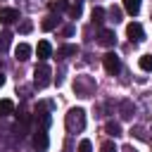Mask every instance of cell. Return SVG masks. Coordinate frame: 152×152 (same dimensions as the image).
<instances>
[{"label": "cell", "instance_id": "6da1fadb", "mask_svg": "<svg viewBox=\"0 0 152 152\" xmlns=\"http://www.w3.org/2000/svg\"><path fill=\"white\" fill-rule=\"evenodd\" d=\"M64 124H66V131H69V133H78V131H83V126H86V112H83L81 107L69 109Z\"/></svg>", "mask_w": 152, "mask_h": 152}, {"label": "cell", "instance_id": "7a4b0ae2", "mask_svg": "<svg viewBox=\"0 0 152 152\" xmlns=\"http://www.w3.org/2000/svg\"><path fill=\"white\" fill-rule=\"evenodd\" d=\"M52 76V69L48 66V64H40V66H36V71H33V83H36V88H45V86H50V78Z\"/></svg>", "mask_w": 152, "mask_h": 152}, {"label": "cell", "instance_id": "3957f363", "mask_svg": "<svg viewBox=\"0 0 152 152\" xmlns=\"http://www.w3.org/2000/svg\"><path fill=\"white\" fill-rule=\"evenodd\" d=\"M102 64H104V71L112 74V76L121 71V62H119V57H116L114 52H107V55L102 57Z\"/></svg>", "mask_w": 152, "mask_h": 152}, {"label": "cell", "instance_id": "277c9868", "mask_svg": "<svg viewBox=\"0 0 152 152\" xmlns=\"http://www.w3.org/2000/svg\"><path fill=\"white\" fill-rule=\"evenodd\" d=\"M126 36H128L133 43H140V40L145 38V31H142V26H140L138 21H131V24L126 26Z\"/></svg>", "mask_w": 152, "mask_h": 152}, {"label": "cell", "instance_id": "5b68a950", "mask_svg": "<svg viewBox=\"0 0 152 152\" xmlns=\"http://www.w3.org/2000/svg\"><path fill=\"white\" fill-rule=\"evenodd\" d=\"M33 147H36V150H40V152H43V150H48V131H45V128H40V126L33 131Z\"/></svg>", "mask_w": 152, "mask_h": 152}, {"label": "cell", "instance_id": "8992f818", "mask_svg": "<svg viewBox=\"0 0 152 152\" xmlns=\"http://www.w3.org/2000/svg\"><path fill=\"white\" fill-rule=\"evenodd\" d=\"M97 43H100L102 48H114V43H116V36H114V31H109V28H102V31L97 33Z\"/></svg>", "mask_w": 152, "mask_h": 152}, {"label": "cell", "instance_id": "52a82bcc", "mask_svg": "<svg viewBox=\"0 0 152 152\" xmlns=\"http://www.w3.org/2000/svg\"><path fill=\"white\" fill-rule=\"evenodd\" d=\"M36 55H38V59H40V62H45V59L52 55V45H50L48 40H40V43H38V48H36Z\"/></svg>", "mask_w": 152, "mask_h": 152}, {"label": "cell", "instance_id": "ba28073f", "mask_svg": "<svg viewBox=\"0 0 152 152\" xmlns=\"http://www.w3.org/2000/svg\"><path fill=\"white\" fill-rule=\"evenodd\" d=\"M17 19H19V12H17V10H12V7L0 10V21H2V24H12V21H17Z\"/></svg>", "mask_w": 152, "mask_h": 152}, {"label": "cell", "instance_id": "9c48e42d", "mask_svg": "<svg viewBox=\"0 0 152 152\" xmlns=\"http://www.w3.org/2000/svg\"><path fill=\"white\" fill-rule=\"evenodd\" d=\"M14 57H17L19 62H26V59L31 57V45H26V43H19V45H17V50H14Z\"/></svg>", "mask_w": 152, "mask_h": 152}, {"label": "cell", "instance_id": "30bf717a", "mask_svg": "<svg viewBox=\"0 0 152 152\" xmlns=\"http://www.w3.org/2000/svg\"><path fill=\"white\" fill-rule=\"evenodd\" d=\"M76 52H78L76 45H62V48L57 50V57H59V59H66V57H74Z\"/></svg>", "mask_w": 152, "mask_h": 152}, {"label": "cell", "instance_id": "8fae6325", "mask_svg": "<svg viewBox=\"0 0 152 152\" xmlns=\"http://www.w3.org/2000/svg\"><path fill=\"white\" fill-rule=\"evenodd\" d=\"M57 21H59V19H57L55 14H48V17L40 21V28H43V31H52V28L57 26Z\"/></svg>", "mask_w": 152, "mask_h": 152}, {"label": "cell", "instance_id": "7c38bea8", "mask_svg": "<svg viewBox=\"0 0 152 152\" xmlns=\"http://www.w3.org/2000/svg\"><path fill=\"white\" fill-rule=\"evenodd\" d=\"M104 131H107V135H112V138H119V135H121V126H119L116 121H107V124H104Z\"/></svg>", "mask_w": 152, "mask_h": 152}, {"label": "cell", "instance_id": "4fadbf2b", "mask_svg": "<svg viewBox=\"0 0 152 152\" xmlns=\"http://www.w3.org/2000/svg\"><path fill=\"white\" fill-rule=\"evenodd\" d=\"M14 112V102L12 100H0V116H10Z\"/></svg>", "mask_w": 152, "mask_h": 152}, {"label": "cell", "instance_id": "5bb4252c", "mask_svg": "<svg viewBox=\"0 0 152 152\" xmlns=\"http://www.w3.org/2000/svg\"><path fill=\"white\" fill-rule=\"evenodd\" d=\"M124 7L128 14H138L140 12V0H124Z\"/></svg>", "mask_w": 152, "mask_h": 152}, {"label": "cell", "instance_id": "9a60e30c", "mask_svg": "<svg viewBox=\"0 0 152 152\" xmlns=\"http://www.w3.org/2000/svg\"><path fill=\"white\" fill-rule=\"evenodd\" d=\"M10 43H12V33L10 31H2L0 33V52H5L10 48Z\"/></svg>", "mask_w": 152, "mask_h": 152}, {"label": "cell", "instance_id": "2e32d148", "mask_svg": "<svg viewBox=\"0 0 152 152\" xmlns=\"http://www.w3.org/2000/svg\"><path fill=\"white\" fill-rule=\"evenodd\" d=\"M138 64H140L142 71H152V55H142V57L138 59Z\"/></svg>", "mask_w": 152, "mask_h": 152}, {"label": "cell", "instance_id": "e0dca14e", "mask_svg": "<svg viewBox=\"0 0 152 152\" xmlns=\"http://www.w3.org/2000/svg\"><path fill=\"white\" fill-rule=\"evenodd\" d=\"M121 116H124V119H131V116H133V104H131L128 100L121 102Z\"/></svg>", "mask_w": 152, "mask_h": 152}, {"label": "cell", "instance_id": "ac0fdd59", "mask_svg": "<svg viewBox=\"0 0 152 152\" xmlns=\"http://www.w3.org/2000/svg\"><path fill=\"white\" fill-rule=\"evenodd\" d=\"M69 7V0H55V2H50V10L52 12H64Z\"/></svg>", "mask_w": 152, "mask_h": 152}, {"label": "cell", "instance_id": "d6986e66", "mask_svg": "<svg viewBox=\"0 0 152 152\" xmlns=\"http://www.w3.org/2000/svg\"><path fill=\"white\" fill-rule=\"evenodd\" d=\"M93 21H95V24L104 21V10H102V7H95V10H93Z\"/></svg>", "mask_w": 152, "mask_h": 152}, {"label": "cell", "instance_id": "ffe728a7", "mask_svg": "<svg viewBox=\"0 0 152 152\" xmlns=\"http://www.w3.org/2000/svg\"><path fill=\"white\" fill-rule=\"evenodd\" d=\"M100 152H116L114 140H104V142H102V147H100Z\"/></svg>", "mask_w": 152, "mask_h": 152}, {"label": "cell", "instance_id": "44dd1931", "mask_svg": "<svg viewBox=\"0 0 152 152\" xmlns=\"http://www.w3.org/2000/svg\"><path fill=\"white\" fill-rule=\"evenodd\" d=\"M78 152H93L90 140H81V142H78Z\"/></svg>", "mask_w": 152, "mask_h": 152}, {"label": "cell", "instance_id": "7402d4cb", "mask_svg": "<svg viewBox=\"0 0 152 152\" xmlns=\"http://www.w3.org/2000/svg\"><path fill=\"white\" fill-rule=\"evenodd\" d=\"M69 14H71L74 19H76V17H81V2H76V5H71V7H69Z\"/></svg>", "mask_w": 152, "mask_h": 152}, {"label": "cell", "instance_id": "603a6c76", "mask_svg": "<svg viewBox=\"0 0 152 152\" xmlns=\"http://www.w3.org/2000/svg\"><path fill=\"white\" fill-rule=\"evenodd\" d=\"M131 135H135V138H140V140H147L145 133H142V128H131Z\"/></svg>", "mask_w": 152, "mask_h": 152}, {"label": "cell", "instance_id": "cb8c5ba5", "mask_svg": "<svg viewBox=\"0 0 152 152\" xmlns=\"http://www.w3.org/2000/svg\"><path fill=\"white\" fill-rule=\"evenodd\" d=\"M31 28H33V26H31V21H24V24L19 26V31H21V33H28Z\"/></svg>", "mask_w": 152, "mask_h": 152}, {"label": "cell", "instance_id": "d4e9b609", "mask_svg": "<svg viewBox=\"0 0 152 152\" xmlns=\"http://www.w3.org/2000/svg\"><path fill=\"white\" fill-rule=\"evenodd\" d=\"M119 17H121V12L114 7V10H112V19H114V21H119Z\"/></svg>", "mask_w": 152, "mask_h": 152}, {"label": "cell", "instance_id": "484cf974", "mask_svg": "<svg viewBox=\"0 0 152 152\" xmlns=\"http://www.w3.org/2000/svg\"><path fill=\"white\" fill-rule=\"evenodd\" d=\"M2 83H5V76H2V74H0V86H2Z\"/></svg>", "mask_w": 152, "mask_h": 152}]
</instances>
